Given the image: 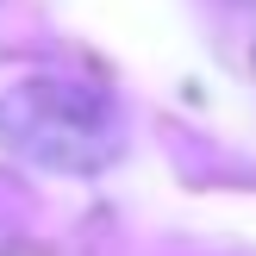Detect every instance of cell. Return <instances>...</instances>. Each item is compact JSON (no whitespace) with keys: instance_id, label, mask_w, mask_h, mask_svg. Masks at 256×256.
Listing matches in <instances>:
<instances>
[{"instance_id":"cell-1","label":"cell","mask_w":256,"mask_h":256,"mask_svg":"<svg viewBox=\"0 0 256 256\" xmlns=\"http://www.w3.org/2000/svg\"><path fill=\"white\" fill-rule=\"evenodd\" d=\"M0 138L44 169H106L119 156V106L88 82H19L0 100Z\"/></svg>"}]
</instances>
